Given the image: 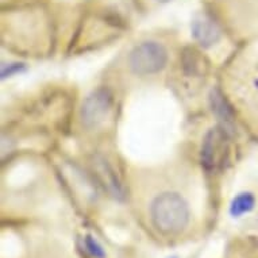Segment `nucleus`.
<instances>
[{
	"label": "nucleus",
	"instance_id": "obj_1",
	"mask_svg": "<svg viewBox=\"0 0 258 258\" xmlns=\"http://www.w3.org/2000/svg\"><path fill=\"white\" fill-rule=\"evenodd\" d=\"M150 227L160 237H182L192 223V208L185 196L178 190L162 189L154 194L148 207Z\"/></svg>",
	"mask_w": 258,
	"mask_h": 258
},
{
	"label": "nucleus",
	"instance_id": "obj_2",
	"mask_svg": "<svg viewBox=\"0 0 258 258\" xmlns=\"http://www.w3.org/2000/svg\"><path fill=\"white\" fill-rule=\"evenodd\" d=\"M229 76L227 92L231 104L258 132V63L237 67Z\"/></svg>",
	"mask_w": 258,
	"mask_h": 258
},
{
	"label": "nucleus",
	"instance_id": "obj_3",
	"mask_svg": "<svg viewBox=\"0 0 258 258\" xmlns=\"http://www.w3.org/2000/svg\"><path fill=\"white\" fill-rule=\"evenodd\" d=\"M115 99L108 88L100 87L89 93L80 110L81 127L85 132H99L114 116Z\"/></svg>",
	"mask_w": 258,
	"mask_h": 258
},
{
	"label": "nucleus",
	"instance_id": "obj_4",
	"mask_svg": "<svg viewBox=\"0 0 258 258\" xmlns=\"http://www.w3.org/2000/svg\"><path fill=\"white\" fill-rule=\"evenodd\" d=\"M169 61L166 47L157 41H144L127 55V68L136 76H153L165 68Z\"/></svg>",
	"mask_w": 258,
	"mask_h": 258
},
{
	"label": "nucleus",
	"instance_id": "obj_5",
	"mask_svg": "<svg viewBox=\"0 0 258 258\" xmlns=\"http://www.w3.org/2000/svg\"><path fill=\"white\" fill-rule=\"evenodd\" d=\"M229 154V138L223 127H214L206 134L202 145V164L207 170H216L224 165Z\"/></svg>",
	"mask_w": 258,
	"mask_h": 258
},
{
	"label": "nucleus",
	"instance_id": "obj_6",
	"mask_svg": "<svg viewBox=\"0 0 258 258\" xmlns=\"http://www.w3.org/2000/svg\"><path fill=\"white\" fill-rule=\"evenodd\" d=\"M92 166L96 177L99 178V181L102 182V185L110 192L111 195H114L115 198H122V182L119 181L118 174L115 173L114 168L104 158H102V157H96L93 160Z\"/></svg>",
	"mask_w": 258,
	"mask_h": 258
},
{
	"label": "nucleus",
	"instance_id": "obj_7",
	"mask_svg": "<svg viewBox=\"0 0 258 258\" xmlns=\"http://www.w3.org/2000/svg\"><path fill=\"white\" fill-rule=\"evenodd\" d=\"M192 33L196 41L203 46H211L220 38V31L218 26L206 15L196 18L192 23Z\"/></svg>",
	"mask_w": 258,
	"mask_h": 258
},
{
	"label": "nucleus",
	"instance_id": "obj_8",
	"mask_svg": "<svg viewBox=\"0 0 258 258\" xmlns=\"http://www.w3.org/2000/svg\"><path fill=\"white\" fill-rule=\"evenodd\" d=\"M255 204V198L251 194H242L234 199L231 204V215L233 216H241L243 214H247L251 211Z\"/></svg>",
	"mask_w": 258,
	"mask_h": 258
},
{
	"label": "nucleus",
	"instance_id": "obj_9",
	"mask_svg": "<svg viewBox=\"0 0 258 258\" xmlns=\"http://www.w3.org/2000/svg\"><path fill=\"white\" fill-rule=\"evenodd\" d=\"M85 247L88 250V253L92 255L93 258H106V253H104V250L100 245H99L98 242L95 241L91 235H87L84 239Z\"/></svg>",
	"mask_w": 258,
	"mask_h": 258
},
{
	"label": "nucleus",
	"instance_id": "obj_10",
	"mask_svg": "<svg viewBox=\"0 0 258 258\" xmlns=\"http://www.w3.org/2000/svg\"><path fill=\"white\" fill-rule=\"evenodd\" d=\"M157 2H168V0H157Z\"/></svg>",
	"mask_w": 258,
	"mask_h": 258
}]
</instances>
